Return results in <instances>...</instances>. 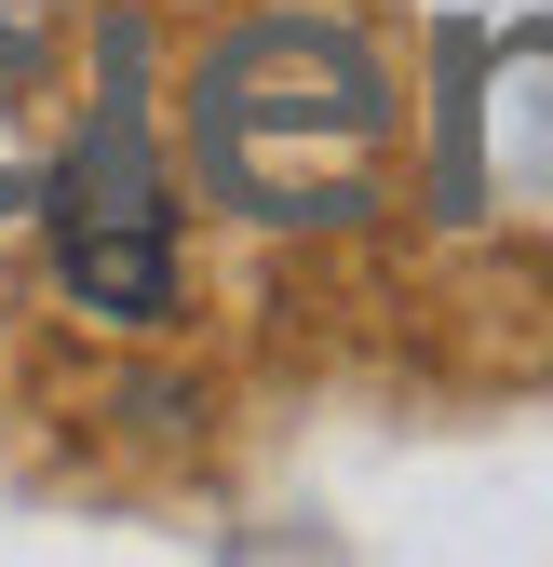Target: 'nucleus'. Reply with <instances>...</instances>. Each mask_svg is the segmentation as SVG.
Wrapping results in <instances>:
<instances>
[{"instance_id": "f257e3e1", "label": "nucleus", "mask_w": 553, "mask_h": 567, "mask_svg": "<svg viewBox=\"0 0 553 567\" xmlns=\"http://www.w3.org/2000/svg\"><path fill=\"white\" fill-rule=\"evenodd\" d=\"M189 150H202V189H217L230 217H270V230L365 217L378 163H392V82H378V54L352 28L257 14V28H230L202 54Z\"/></svg>"}, {"instance_id": "f03ea898", "label": "nucleus", "mask_w": 553, "mask_h": 567, "mask_svg": "<svg viewBox=\"0 0 553 567\" xmlns=\"http://www.w3.org/2000/svg\"><path fill=\"white\" fill-rule=\"evenodd\" d=\"M54 270L108 324H149L176 298V203L149 150V95H135V28H108V95L82 109V135L54 163Z\"/></svg>"}, {"instance_id": "7ed1b4c3", "label": "nucleus", "mask_w": 553, "mask_h": 567, "mask_svg": "<svg viewBox=\"0 0 553 567\" xmlns=\"http://www.w3.org/2000/svg\"><path fill=\"white\" fill-rule=\"evenodd\" d=\"M41 176V109H28V41H0V203Z\"/></svg>"}]
</instances>
